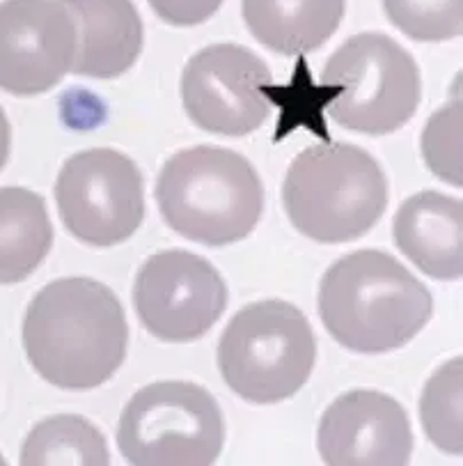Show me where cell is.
Returning <instances> with one entry per match:
<instances>
[{
	"label": "cell",
	"mask_w": 463,
	"mask_h": 466,
	"mask_svg": "<svg viewBox=\"0 0 463 466\" xmlns=\"http://www.w3.org/2000/svg\"><path fill=\"white\" fill-rule=\"evenodd\" d=\"M129 324L110 288L57 279L39 289L24 319V347L44 381L65 390L106 384L126 359Z\"/></svg>",
	"instance_id": "1"
},
{
	"label": "cell",
	"mask_w": 463,
	"mask_h": 466,
	"mask_svg": "<svg viewBox=\"0 0 463 466\" xmlns=\"http://www.w3.org/2000/svg\"><path fill=\"white\" fill-rule=\"evenodd\" d=\"M434 315L429 289L381 250L344 255L319 285V318L335 342L358 354L408 345Z\"/></svg>",
	"instance_id": "2"
},
{
	"label": "cell",
	"mask_w": 463,
	"mask_h": 466,
	"mask_svg": "<svg viewBox=\"0 0 463 466\" xmlns=\"http://www.w3.org/2000/svg\"><path fill=\"white\" fill-rule=\"evenodd\" d=\"M156 202L177 235L220 248L255 230L264 209V187L239 152L197 145L166 161L158 173Z\"/></svg>",
	"instance_id": "3"
},
{
	"label": "cell",
	"mask_w": 463,
	"mask_h": 466,
	"mask_svg": "<svg viewBox=\"0 0 463 466\" xmlns=\"http://www.w3.org/2000/svg\"><path fill=\"white\" fill-rule=\"evenodd\" d=\"M285 212L301 235L347 244L367 235L388 207V179L372 154L349 143L303 149L282 184Z\"/></svg>",
	"instance_id": "4"
},
{
	"label": "cell",
	"mask_w": 463,
	"mask_h": 466,
	"mask_svg": "<svg viewBox=\"0 0 463 466\" xmlns=\"http://www.w3.org/2000/svg\"><path fill=\"white\" fill-rule=\"evenodd\" d=\"M317 340L306 315L271 299L241 308L218 342V370L232 393L253 404L292 398L310 380Z\"/></svg>",
	"instance_id": "5"
},
{
	"label": "cell",
	"mask_w": 463,
	"mask_h": 466,
	"mask_svg": "<svg viewBox=\"0 0 463 466\" xmlns=\"http://www.w3.org/2000/svg\"><path fill=\"white\" fill-rule=\"evenodd\" d=\"M324 86L337 95L328 116L365 136H388L408 125L420 106V69L407 48L381 33L347 39L326 63Z\"/></svg>",
	"instance_id": "6"
},
{
	"label": "cell",
	"mask_w": 463,
	"mask_h": 466,
	"mask_svg": "<svg viewBox=\"0 0 463 466\" xmlns=\"http://www.w3.org/2000/svg\"><path fill=\"white\" fill-rule=\"evenodd\" d=\"M223 446V411L209 390L191 381L145 386L117 423V448L136 466H209Z\"/></svg>",
	"instance_id": "7"
},
{
	"label": "cell",
	"mask_w": 463,
	"mask_h": 466,
	"mask_svg": "<svg viewBox=\"0 0 463 466\" xmlns=\"http://www.w3.org/2000/svg\"><path fill=\"white\" fill-rule=\"evenodd\" d=\"M57 212L78 241L110 248L138 232L145 218V184L126 154L95 147L74 154L55 182Z\"/></svg>",
	"instance_id": "8"
},
{
	"label": "cell",
	"mask_w": 463,
	"mask_h": 466,
	"mask_svg": "<svg viewBox=\"0 0 463 466\" xmlns=\"http://www.w3.org/2000/svg\"><path fill=\"white\" fill-rule=\"evenodd\" d=\"M134 306L143 327L163 342H193L227 308V285L209 260L188 250H163L140 267Z\"/></svg>",
	"instance_id": "9"
},
{
	"label": "cell",
	"mask_w": 463,
	"mask_h": 466,
	"mask_svg": "<svg viewBox=\"0 0 463 466\" xmlns=\"http://www.w3.org/2000/svg\"><path fill=\"white\" fill-rule=\"evenodd\" d=\"M271 72L250 48L214 44L197 51L182 74V99L202 131L248 136L268 117Z\"/></svg>",
	"instance_id": "10"
},
{
	"label": "cell",
	"mask_w": 463,
	"mask_h": 466,
	"mask_svg": "<svg viewBox=\"0 0 463 466\" xmlns=\"http://www.w3.org/2000/svg\"><path fill=\"white\" fill-rule=\"evenodd\" d=\"M76 28L60 0L0 3V90L16 96L48 92L72 72Z\"/></svg>",
	"instance_id": "11"
},
{
	"label": "cell",
	"mask_w": 463,
	"mask_h": 466,
	"mask_svg": "<svg viewBox=\"0 0 463 466\" xmlns=\"http://www.w3.org/2000/svg\"><path fill=\"white\" fill-rule=\"evenodd\" d=\"M328 466H407L413 430L407 409L378 390H351L321 416L317 437Z\"/></svg>",
	"instance_id": "12"
},
{
	"label": "cell",
	"mask_w": 463,
	"mask_h": 466,
	"mask_svg": "<svg viewBox=\"0 0 463 466\" xmlns=\"http://www.w3.org/2000/svg\"><path fill=\"white\" fill-rule=\"evenodd\" d=\"M76 28L72 74L117 78L143 51V21L131 0H60Z\"/></svg>",
	"instance_id": "13"
},
{
	"label": "cell",
	"mask_w": 463,
	"mask_h": 466,
	"mask_svg": "<svg viewBox=\"0 0 463 466\" xmlns=\"http://www.w3.org/2000/svg\"><path fill=\"white\" fill-rule=\"evenodd\" d=\"M461 200L422 191L397 209L392 237L408 260L436 280H458L463 271Z\"/></svg>",
	"instance_id": "14"
},
{
	"label": "cell",
	"mask_w": 463,
	"mask_h": 466,
	"mask_svg": "<svg viewBox=\"0 0 463 466\" xmlns=\"http://www.w3.org/2000/svg\"><path fill=\"white\" fill-rule=\"evenodd\" d=\"M347 0H241L250 35L280 56H306L339 28Z\"/></svg>",
	"instance_id": "15"
},
{
	"label": "cell",
	"mask_w": 463,
	"mask_h": 466,
	"mask_svg": "<svg viewBox=\"0 0 463 466\" xmlns=\"http://www.w3.org/2000/svg\"><path fill=\"white\" fill-rule=\"evenodd\" d=\"M53 246L46 202L24 187L0 188V285L28 279Z\"/></svg>",
	"instance_id": "16"
},
{
	"label": "cell",
	"mask_w": 463,
	"mask_h": 466,
	"mask_svg": "<svg viewBox=\"0 0 463 466\" xmlns=\"http://www.w3.org/2000/svg\"><path fill=\"white\" fill-rule=\"evenodd\" d=\"M106 437L83 416L57 413L35 425L21 448L24 466H106Z\"/></svg>",
	"instance_id": "17"
},
{
	"label": "cell",
	"mask_w": 463,
	"mask_h": 466,
	"mask_svg": "<svg viewBox=\"0 0 463 466\" xmlns=\"http://www.w3.org/2000/svg\"><path fill=\"white\" fill-rule=\"evenodd\" d=\"M461 368L463 360L458 356L440 366L427 381L420 400L422 428H425L429 441L448 455L463 452Z\"/></svg>",
	"instance_id": "18"
},
{
	"label": "cell",
	"mask_w": 463,
	"mask_h": 466,
	"mask_svg": "<svg viewBox=\"0 0 463 466\" xmlns=\"http://www.w3.org/2000/svg\"><path fill=\"white\" fill-rule=\"evenodd\" d=\"M388 19L416 42H448L461 35L463 0H383Z\"/></svg>",
	"instance_id": "19"
},
{
	"label": "cell",
	"mask_w": 463,
	"mask_h": 466,
	"mask_svg": "<svg viewBox=\"0 0 463 466\" xmlns=\"http://www.w3.org/2000/svg\"><path fill=\"white\" fill-rule=\"evenodd\" d=\"M422 154L431 173L443 182L461 187V95L449 101L427 122L422 134Z\"/></svg>",
	"instance_id": "20"
},
{
	"label": "cell",
	"mask_w": 463,
	"mask_h": 466,
	"mask_svg": "<svg viewBox=\"0 0 463 466\" xmlns=\"http://www.w3.org/2000/svg\"><path fill=\"white\" fill-rule=\"evenodd\" d=\"M158 19L177 28H191L209 21L223 0H147Z\"/></svg>",
	"instance_id": "21"
},
{
	"label": "cell",
	"mask_w": 463,
	"mask_h": 466,
	"mask_svg": "<svg viewBox=\"0 0 463 466\" xmlns=\"http://www.w3.org/2000/svg\"><path fill=\"white\" fill-rule=\"evenodd\" d=\"M10 145H12L10 120H7L5 111L0 108V170L5 168L7 159H10Z\"/></svg>",
	"instance_id": "22"
},
{
	"label": "cell",
	"mask_w": 463,
	"mask_h": 466,
	"mask_svg": "<svg viewBox=\"0 0 463 466\" xmlns=\"http://www.w3.org/2000/svg\"><path fill=\"white\" fill-rule=\"evenodd\" d=\"M0 464H5V460H3V457H0Z\"/></svg>",
	"instance_id": "23"
}]
</instances>
